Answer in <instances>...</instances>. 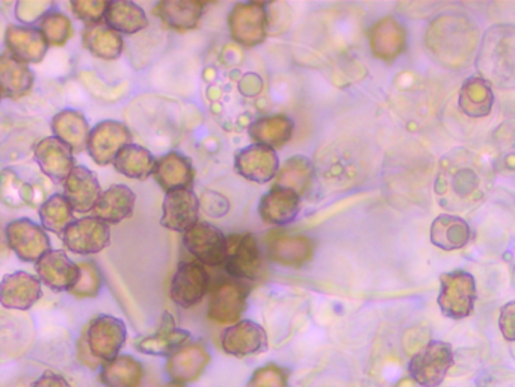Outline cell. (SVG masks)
<instances>
[{"label":"cell","instance_id":"25","mask_svg":"<svg viewBox=\"0 0 515 387\" xmlns=\"http://www.w3.org/2000/svg\"><path fill=\"white\" fill-rule=\"evenodd\" d=\"M41 282L37 277L17 271L5 276L0 286V300L7 309L28 310L41 298Z\"/></svg>","mask_w":515,"mask_h":387},{"label":"cell","instance_id":"17","mask_svg":"<svg viewBox=\"0 0 515 387\" xmlns=\"http://www.w3.org/2000/svg\"><path fill=\"white\" fill-rule=\"evenodd\" d=\"M73 150L56 137H47L35 146L34 159L38 167L53 182H65L75 170Z\"/></svg>","mask_w":515,"mask_h":387},{"label":"cell","instance_id":"42","mask_svg":"<svg viewBox=\"0 0 515 387\" xmlns=\"http://www.w3.org/2000/svg\"><path fill=\"white\" fill-rule=\"evenodd\" d=\"M75 209L68 202L67 197L62 194H55L49 197L43 205L40 206V220L44 229L56 235H64L65 230L75 223Z\"/></svg>","mask_w":515,"mask_h":387},{"label":"cell","instance_id":"44","mask_svg":"<svg viewBox=\"0 0 515 387\" xmlns=\"http://www.w3.org/2000/svg\"><path fill=\"white\" fill-rule=\"evenodd\" d=\"M497 161L506 171H515V123H506L496 132Z\"/></svg>","mask_w":515,"mask_h":387},{"label":"cell","instance_id":"33","mask_svg":"<svg viewBox=\"0 0 515 387\" xmlns=\"http://www.w3.org/2000/svg\"><path fill=\"white\" fill-rule=\"evenodd\" d=\"M135 192L126 185H114L106 189L97 202L93 217L108 224H118L132 215L135 208Z\"/></svg>","mask_w":515,"mask_h":387},{"label":"cell","instance_id":"16","mask_svg":"<svg viewBox=\"0 0 515 387\" xmlns=\"http://www.w3.org/2000/svg\"><path fill=\"white\" fill-rule=\"evenodd\" d=\"M35 268L41 282L55 292H70L81 279V265L70 261V257L61 250H50Z\"/></svg>","mask_w":515,"mask_h":387},{"label":"cell","instance_id":"12","mask_svg":"<svg viewBox=\"0 0 515 387\" xmlns=\"http://www.w3.org/2000/svg\"><path fill=\"white\" fill-rule=\"evenodd\" d=\"M248 288L241 280H227L213 289L207 315L219 324H238L248 306Z\"/></svg>","mask_w":515,"mask_h":387},{"label":"cell","instance_id":"49","mask_svg":"<svg viewBox=\"0 0 515 387\" xmlns=\"http://www.w3.org/2000/svg\"><path fill=\"white\" fill-rule=\"evenodd\" d=\"M109 2H100V0H75L71 2V10L79 20L87 26L102 23L108 11Z\"/></svg>","mask_w":515,"mask_h":387},{"label":"cell","instance_id":"48","mask_svg":"<svg viewBox=\"0 0 515 387\" xmlns=\"http://www.w3.org/2000/svg\"><path fill=\"white\" fill-rule=\"evenodd\" d=\"M13 192L14 199L13 203H11L13 208H20V206L26 205L29 202V197L32 196L29 186L23 183L16 173L5 170L4 174H2V196H4L5 203L8 202L10 196L13 197Z\"/></svg>","mask_w":515,"mask_h":387},{"label":"cell","instance_id":"7","mask_svg":"<svg viewBox=\"0 0 515 387\" xmlns=\"http://www.w3.org/2000/svg\"><path fill=\"white\" fill-rule=\"evenodd\" d=\"M186 250L203 265H226L229 254V238L218 227L209 223H197L183 233Z\"/></svg>","mask_w":515,"mask_h":387},{"label":"cell","instance_id":"43","mask_svg":"<svg viewBox=\"0 0 515 387\" xmlns=\"http://www.w3.org/2000/svg\"><path fill=\"white\" fill-rule=\"evenodd\" d=\"M38 25H40L38 29L43 32L49 46H64L73 35L71 20L58 11L47 14Z\"/></svg>","mask_w":515,"mask_h":387},{"label":"cell","instance_id":"39","mask_svg":"<svg viewBox=\"0 0 515 387\" xmlns=\"http://www.w3.org/2000/svg\"><path fill=\"white\" fill-rule=\"evenodd\" d=\"M105 23L118 34L132 35L147 28L149 19L145 16L144 10L133 2L117 0L109 2Z\"/></svg>","mask_w":515,"mask_h":387},{"label":"cell","instance_id":"3","mask_svg":"<svg viewBox=\"0 0 515 387\" xmlns=\"http://www.w3.org/2000/svg\"><path fill=\"white\" fill-rule=\"evenodd\" d=\"M478 66L487 82L515 88V28L496 26L487 32Z\"/></svg>","mask_w":515,"mask_h":387},{"label":"cell","instance_id":"10","mask_svg":"<svg viewBox=\"0 0 515 387\" xmlns=\"http://www.w3.org/2000/svg\"><path fill=\"white\" fill-rule=\"evenodd\" d=\"M226 270L236 280L260 279L263 257L256 236L251 233L230 236Z\"/></svg>","mask_w":515,"mask_h":387},{"label":"cell","instance_id":"26","mask_svg":"<svg viewBox=\"0 0 515 387\" xmlns=\"http://www.w3.org/2000/svg\"><path fill=\"white\" fill-rule=\"evenodd\" d=\"M300 205L301 200L297 192L274 186L260 200L259 214L265 223L272 226H286L297 218Z\"/></svg>","mask_w":515,"mask_h":387},{"label":"cell","instance_id":"30","mask_svg":"<svg viewBox=\"0 0 515 387\" xmlns=\"http://www.w3.org/2000/svg\"><path fill=\"white\" fill-rule=\"evenodd\" d=\"M52 131L58 140L67 144L73 152L87 149L90 140V124L82 112L64 109L52 118Z\"/></svg>","mask_w":515,"mask_h":387},{"label":"cell","instance_id":"18","mask_svg":"<svg viewBox=\"0 0 515 387\" xmlns=\"http://www.w3.org/2000/svg\"><path fill=\"white\" fill-rule=\"evenodd\" d=\"M198 212H200V202L192 189L167 192L161 220L162 227L185 233L198 223Z\"/></svg>","mask_w":515,"mask_h":387},{"label":"cell","instance_id":"27","mask_svg":"<svg viewBox=\"0 0 515 387\" xmlns=\"http://www.w3.org/2000/svg\"><path fill=\"white\" fill-rule=\"evenodd\" d=\"M371 49L383 61H395L407 47V31L393 17H386L372 26L369 32Z\"/></svg>","mask_w":515,"mask_h":387},{"label":"cell","instance_id":"28","mask_svg":"<svg viewBox=\"0 0 515 387\" xmlns=\"http://www.w3.org/2000/svg\"><path fill=\"white\" fill-rule=\"evenodd\" d=\"M315 253V244L307 236L278 235L269 239L268 256L284 267L301 268Z\"/></svg>","mask_w":515,"mask_h":387},{"label":"cell","instance_id":"40","mask_svg":"<svg viewBox=\"0 0 515 387\" xmlns=\"http://www.w3.org/2000/svg\"><path fill=\"white\" fill-rule=\"evenodd\" d=\"M156 159L149 150L138 144H129L118 153L114 161L115 170L129 179L144 180L155 173Z\"/></svg>","mask_w":515,"mask_h":387},{"label":"cell","instance_id":"36","mask_svg":"<svg viewBox=\"0 0 515 387\" xmlns=\"http://www.w3.org/2000/svg\"><path fill=\"white\" fill-rule=\"evenodd\" d=\"M431 241L441 250H460L470 241L469 224L454 215H440L432 223Z\"/></svg>","mask_w":515,"mask_h":387},{"label":"cell","instance_id":"50","mask_svg":"<svg viewBox=\"0 0 515 387\" xmlns=\"http://www.w3.org/2000/svg\"><path fill=\"white\" fill-rule=\"evenodd\" d=\"M499 329L506 341L515 342V301H509L500 309Z\"/></svg>","mask_w":515,"mask_h":387},{"label":"cell","instance_id":"19","mask_svg":"<svg viewBox=\"0 0 515 387\" xmlns=\"http://www.w3.org/2000/svg\"><path fill=\"white\" fill-rule=\"evenodd\" d=\"M331 165L325 168L330 185L349 188L357 185L367 174L366 158L355 146H342L330 156Z\"/></svg>","mask_w":515,"mask_h":387},{"label":"cell","instance_id":"34","mask_svg":"<svg viewBox=\"0 0 515 387\" xmlns=\"http://www.w3.org/2000/svg\"><path fill=\"white\" fill-rule=\"evenodd\" d=\"M204 4L192 0H167L155 7V16L164 20L170 28L189 31L197 28L203 16Z\"/></svg>","mask_w":515,"mask_h":387},{"label":"cell","instance_id":"14","mask_svg":"<svg viewBox=\"0 0 515 387\" xmlns=\"http://www.w3.org/2000/svg\"><path fill=\"white\" fill-rule=\"evenodd\" d=\"M62 242L76 254L100 253L111 244V229L99 218H81L65 230Z\"/></svg>","mask_w":515,"mask_h":387},{"label":"cell","instance_id":"41","mask_svg":"<svg viewBox=\"0 0 515 387\" xmlns=\"http://www.w3.org/2000/svg\"><path fill=\"white\" fill-rule=\"evenodd\" d=\"M313 176H315V170H313L312 162L306 156H293L284 162L283 167H280V171L275 177L277 180L275 186L290 189L301 197L312 185Z\"/></svg>","mask_w":515,"mask_h":387},{"label":"cell","instance_id":"22","mask_svg":"<svg viewBox=\"0 0 515 387\" xmlns=\"http://www.w3.org/2000/svg\"><path fill=\"white\" fill-rule=\"evenodd\" d=\"M102 194L99 179L87 167H76L64 182V196L79 214L93 212Z\"/></svg>","mask_w":515,"mask_h":387},{"label":"cell","instance_id":"51","mask_svg":"<svg viewBox=\"0 0 515 387\" xmlns=\"http://www.w3.org/2000/svg\"><path fill=\"white\" fill-rule=\"evenodd\" d=\"M32 387H70V384L62 375L47 371L32 384Z\"/></svg>","mask_w":515,"mask_h":387},{"label":"cell","instance_id":"9","mask_svg":"<svg viewBox=\"0 0 515 387\" xmlns=\"http://www.w3.org/2000/svg\"><path fill=\"white\" fill-rule=\"evenodd\" d=\"M8 245L17 254L20 261L35 262L50 251V239L43 227L29 218L11 221L5 230Z\"/></svg>","mask_w":515,"mask_h":387},{"label":"cell","instance_id":"47","mask_svg":"<svg viewBox=\"0 0 515 387\" xmlns=\"http://www.w3.org/2000/svg\"><path fill=\"white\" fill-rule=\"evenodd\" d=\"M53 2L43 0H20L16 4V17L23 26L40 23L47 14L52 13Z\"/></svg>","mask_w":515,"mask_h":387},{"label":"cell","instance_id":"2","mask_svg":"<svg viewBox=\"0 0 515 387\" xmlns=\"http://www.w3.org/2000/svg\"><path fill=\"white\" fill-rule=\"evenodd\" d=\"M478 29L460 16H441L426 31V47L437 62L461 69L472 61L478 47Z\"/></svg>","mask_w":515,"mask_h":387},{"label":"cell","instance_id":"1","mask_svg":"<svg viewBox=\"0 0 515 387\" xmlns=\"http://www.w3.org/2000/svg\"><path fill=\"white\" fill-rule=\"evenodd\" d=\"M494 173L484 159L466 149L446 153L438 164L434 191L441 208L466 212L484 202Z\"/></svg>","mask_w":515,"mask_h":387},{"label":"cell","instance_id":"11","mask_svg":"<svg viewBox=\"0 0 515 387\" xmlns=\"http://www.w3.org/2000/svg\"><path fill=\"white\" fill-rule=\"evenodd\" d=\"M210 288L206 268L197 262H182L171 280V300L183 309H191L203 301Z\"/></svg>","mask_w":515,"mask_h":387},{"label":"cell","instance_id":"46","mask_svg":"<svg viewBox=\"0 0 515 387\" xmlns=\"http://www.w3.org/2000/svg\"><path fill=\"white\" fill-rule=\"evenodd\" d=\"M79 265H81V279H79L78 285L71 289L70 294L79 298L97 297L102 288V276H100L99 270L91 262Z\"/></svg>","mask_w":515,"mask_h":387},{"label":"cell","instance_id":"15","mask_svg":"<svg viewBox=\"0 0 515 387\" xmlns=\"http://www.w3.org/2000/svg\"><path fill=\"white\" fill-rule=\"evenodd\" d=\"M236 173L250 182L265 185L277 177L280 171V159L277 152L269 147L253 144L242 149L235 158Z\"/></svg>","mask_w":515,"mask_h":387},{"label":"cell","instance_id":"6","mask_svg":"<svg viewBox=\"0 0 515 387\" xmlns=\"http://www.w3.org/2000/svg\"><path fill=\"white\" fill-rule=\"evenodd\" d=\"M126 324L112 315L94 318L85 332V347L96 360L111 362L117 359L126 344Z\"/></svg>","mask_w":515,"mask_h":387},{"label":"cell","instance_id":"29","mask_svg":"<svg viewBox=\"0 0 515 387\" xmlns=\"http://www.w3.org/2000/svg\"><path fill=\"white\" fill-rule=\"evenodd\" d=\"M153 176L167 192L191 189L195 179L194 165L180 153H167L156 162Z\"/></svg>","mask_w":515,"mask_h":387},{"label":"cell","instance_id":"13","mask_svg":"<svg viewBox=\"0 0 515 387\" xmlns=\"http://www.w3.org/2000/svg\"><path fill=\"white\" fill-rule=\"evenodd\" d=\"M132 135L120 121L105 120L91 129L87 150L97 165L114 164L118 153L129 146Z\"/></svg>","mask_w":515,"mask_h":387},{"label":"cell","instance_id":"21","mask_svg":"<svg viewBox=\"0 0 515 387\" xmlns=\"http://www.w3.org/2000/svg\"><path fill=\"white\" fill-rule=\"evenodd\" d=\"M5 44L8 52L25 64H38L49 50V43L43 32L34 26H8Z\"/></svg>","mask_w":515,"mask_h":387},{"label":"cell","instance_id":"8","mask_svg":"<svg viewBox=\"0 0 515 387\" xmlns=\"http://www.w3.org/2000/svg\"><path fill=\"white\" fill-rule=\"evenodd\" d=\"M230 35L244 47H256L266 40L268 13L265 4L244 2L236 4L229 16Z\"/></svg>","mask_w":515,"mask_h":387},{"label":"cell","instance_id":"31","mask_svg":"<svg viewBox=\"0 0 515 387\" xmlns=\"http://www.w3.org/2000/svg\"><path fill=\"white\" fill-rule=\"evenodd\" d=\"M0 85L5 99L19 100L31 91L34 75L28 64L14 58L8 50L0 56Z\"/></svg>","mask_w":515,"mask_h":387},{"label":"cell","instance_id":"24","mask_svg":"<svg viewBox=\"0 0 515 387\" xmlns=\"http://www.w3.org/2000/svg\"><path fill=\"white\" fill-rule=\"evenodd\" d=\"M209 351L201 344H186L168 357L167 374L176 383H192L197 381L209 366Z\"/></svg>","mask_w":515,"mask_h":387},{"label":"cell","instance_id":"35","mask_svg":"<svg viewBox=\"0 0 515 387\" xmlns=\"http://www.w3.org/2000/svg\"><path fill=\"white\" fill-rule=\"evenodd\" d=\"M82 43L88 52L97 58L112 61L123 53L124 41L121 34L109 28L106 23L85 26L82 32Z\"/></svg>","mask_w":515,"mask_h":387},{"label":"cell","instance_id":"20","mask_svg":"<svg viewBox=\"0 0 515 387\" xmlns=\"http://www.w3.org/2000/svg\"><path fill=\"white\" fill-rule=\"evenodd\" d=\"M221 347L230 356L247 357L262 353L268 347V336L254 321H239L221 336Z\"/></svg>","mask_w":515,"mask_h":387},{"label":"cell","instance_id":"38","mask_svg":"<svg viewBox=\"0 0 515 387\" xmlns=\"http://www.w3.org/2000/svg\"><path fill=\"white\" fill-rule=\"evenodd\" d=\"M144 378V366L132 356H118L103 363L100 381L105 387H139Z\"/></svg>","mask_w":515,"mask_h":387},{"label":"cell","instance_id":"5","mask_svg":"<svg viewBox=\"0 0 515 387\" xmlns=\"http://www.w3.org/2000/svg\"><path fill=\"white\" fill-rule=\"evenodd\" d=\"M440 295L438 306L443 315L451 319H464L472 315L475 309L476 282L472 274L466 271H452L440 277Z\"/></svg>","mask_w":515,"mask_h":387},{"label":"cell","instance_id":"23","mask_svg":"<svg viewBox=\"0 0 515 387\" xmlns=\"http://www.w3.org/2000/svg\"><path fill=\"white\" fill-rule=\"evenodd\" d=\"M191 339V333L186 330L177 329L171 313L165 312L162 316L161 326L155 335L138 339L135 348L142 354L149 356L170 357L180 348L185 347Z\"/></svg>","mask_w":515,"mask_h":387},{"label":"cell","instance_id":"4","mask_svg":"<svg viewBox=\"0 0 515 387\" xmlns=\"http://www.w3.org/2000/svg\"><path fill=\"white\" fill-rule=\"evenodd\" d=\"M454 363V350L451 344L431 341L414 354L408 365V372L411 380L419 386L438 387L445 381Z\"/></svg>","mask_w":515,"mask_h":387},{"label":"cell","instance_id":"37","mask_svg":"<svg viewBox=\"0 0 515 387\" xmlns=\"http://www.w3.org/2000/svg\"><path fill=\"white\" fill-rule=\"evenodd\" d=\"M458 103H460L461 111L469 117H487L490 115L494 103L490 82L479 76L467 79L461 87L460 102Z\"/></svg>","mask_w":515,"mask_h":387},{"label":"cell","instance_id":"52","mask_svg":"<svg viewBox=\"0 0 515 387\" xmlns=\"http://www.w3.org/2000/svg\"><path fill=\"white\" fill-rule=\"evenodd\" d=\"M164 387H186L185 384L182 383H176V381H173V383H168L167 386Z\"/></svg>","mask_w":515,"mask_h":387},{"label":"cell","instance_id":"32","mask_svg":"<svg viewBox=\"0 0 515 387\" xmlns=\"http://www.w3.org/2000/svg\"><path fill=\"white\" fill-rule=\"evenodd\" d=\"M295 123L286 115H269L251 123L248 129L251 141L272 150H280L292 140Z\"/></svg>","mask_w":515,"mask_h":387},{"label":"cell","instance_id":"45","mask_svg":"<svg viewBox=\"0 0 515 387\" xmlns=\"http://www.w3.org/2000/svg\"><path fill=\"white\" fill-rule=\"evenodd\" d=\"M247 387H289V372L274 363L262 366L251 375Z\"/></svg>","mask_w":515,"mask_h":387}]
</instances>
